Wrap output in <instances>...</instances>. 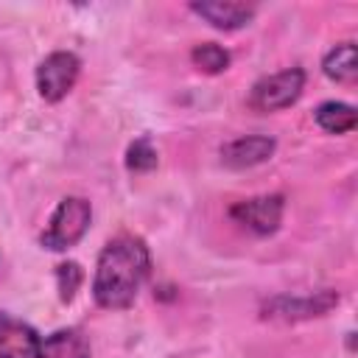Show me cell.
Segmentation results:
<instances>
[{"instance_id": "cell-1", "label": "cell", "mask_w": 358, "mask_h": 358, "mask_svg": "<svg viewBox=\"0 0 358 358\" xmlns=\"http://www.w3.org/2000/svg\"><path fill=\"white\" fill-rule=\"evenodd\" d=\"M151 274V252L140 235H115L95 260L92 299L103 310H126Z\"/></svg>"}, {"instance_id": "cell-2", "label": "cell", "mask_w": 358, "mask_h": 358, "mask_svg": "<svg viewBox=\"0 0 358 358\" xmlns=\"http://www.w3.org/2000/svg\"><path fill=\"white\" fill-rule=\"evenodd\" d=\"M90 221H92V204L84 196H64L56 204V210L50 213V218L39 235L42 249L67 252L70 246H76L84 238V232L90 229Z\"/></svg>"}, {"instance_id": "cell-3", "label": "cell", "mask_w": 358, "mask_h": 358, "mask_svg": "<svg viewBox=\"0 0 358 358\" xmlns=\"http://www.w3.org/2000/svg\"><path fill=\"white\" fill-rule=\"evenodd\" d=\"M305 90V70L302 67H285L280 73L263 76L249 90V106L255 112H280L299 101Z\"/></svg>"}, {"instance_id": "cell-4", "label": "cell", "mask_w": 358, "mask_h": 358, "mask_svg": "<svg viewBox=\"0 0 358 358\" xmlns=\"http://www.w3.org/2000/svg\"><path fill=\"white\" fill-rule=\"evenodd\" d=\"M81 73V62L70 50H53L48 53L36 67V92L48 103H59L67 98V92L76 87Z\"/></svg>"}, {"instance_id": "cell-5", "label": "cell", "mask_w": 358, "mask_h": 358, "mask_svg": "<svg viewBox=\"0 0 358 358\" xmlns=\"http://www.w3.org/2000/svg\"><path fill=\"white\" fill-rule=\"evenodd\" d=\"M285 213V199L280 193L271 196H252L243 201H235L229 207V218L241 227H246L255 235H271L280 229Z\"/></svg>"}, {"instance_id": "cell-6", "label": "cell", "mask_w": 358, "mask_h": 358, "mask_svg": "<svg viewBox=\"0 0 358 358\" xmlns=\"http://www.w3.org/2000/svg\"><path fill=\"white\" fill-rule=\"evenodd\" d=\"M338 305V294L336 291H316V294H305V296H274L266 302V313L268 319H285V322H296V319H310V316H324L330 308Z\"/></svg>"}, {"instance_id": "cell-7", "label": "cell", "mask_w": 358, "mask_h": 358, "mask_svg": "<svg viewBox=\"0 0 358 358\" xmlns=\"http://www.w3.org/2000/svg\"><path fill=\"white\" fill-rule=\"evenodd\" d=\"M274 148H277L274 137L243 134V137H235V140L221 145V162L232 171H246V168H255V165L266 162L274 154Z\"/></svg>"}, {"instance_id": "cell-8", "label": "cell", "mask_w": 358, "mask_h": 358, "mask_svg": "<svg viewBox=\"0 0 358 358\" xmlns=\"http://www.w3.org/2000/svg\"><path fill=\"white\" fill-rule=\"evenodd\" d=\"M190 11L207 20L218 31H238L249 25L257 14L252 3H238V0H201V3H190Z\"/></svg>"}, {"instance_id": "cell-9", "label": "cell", "mask_w": 358, "mask_h": 358, "mask_svg": "<svg viewBox=\"0 0 358 358\" xmlns=\"http://www.w3.org/2000/svg\"><path fill=\"white\" fill-rule=\"evenodd\" d=\"M39 341L42 338L31 324L0 310V358H34Z\"/></svg>"}, {"instance_id": "cell-10", "label": "cell", "mask_w": 358, "mask_h": 358, "mask_svg": "<svg viewBox=\"0 0 358 358\" xmlns=\"http://www.w3.org/2000/svg\"><path fill=\"white\" fill-rule=\"evenodd\" d=\"M34 358H92V350L81 330L62 327L39 341V350Z\"/></svg>"}, {"instance_id": "cell-11", "label": "cell", "mask_w": 358, "mask_h": 358, "mask_svg": "<svg viewBox=\"0 0 358 358\" xmlns=\"http://www.w3.org/2000/svg\"><path fill=\"white\" fill-rule=\"evenodd\" d=\"M322 73L336 84H355L358 64H355V42L333 45L322 59Z\"/></svg>"}, {"instance_id": "cell-12", "label": "cell", "mask_w": 358, "mask_h": 358, "mask_svg": "<svg viewBox=\"0 0 358 358\" xmlns=\"http://www.w3.org/2000/svg\"><path fill=\"white\" fill-rule=\"evenodd\" d=\"M313 120L322 131L327 134H347L355 129V106L344 103V101H324L313 109Z\"/></svg>"}, {"instance_id": "cell-13", "label": "cell", "mask_w": 358, "mask_h": 358, "mask_svg": "<svg viewBox=\"0 0 358 358\" xmlns=\"http://www.w3.org/2000/svg\"><path fill=\"white\" fill-rule=\"evenodd\" d=\"M190 59H193V64H196L201 73H207V76H218V73H224V70L229 67V53H227V48H221V45H215V42H201V45H196V48L190 50Z\"/></svg>"}, {"instance_id": "cell-14", "label": "cell", "mask_w": 358, "mask_h": 358, "mask_svg": "<svg viewBox=\"0 0 358 358\" xmlns=\"http://www.w3.org/2000/svg\"><path fill=\"white\" fill-rule=\"evenodd\" d=\"M157 162H159V157H157V148H154V143L148 137H137L126 151V168L134 171V173L154 171Z\"/></svg>"}, {"instance_id": "cell-15", "label": "cell", "mask_w": 358, "mask_h": 358, "mask_svg": "<svg viewBox=\"0 0 358 358\" xmlns=\"http://www.w3.org/2000/svg\"><path fill=\"white\" fill-rule=\"evenodd\" d=\"M84 282V271L76 260H67V263H59L56 266V288H59V299L62 302H73L76 291L81 288Z\"/></svg>"}]
</instances>
